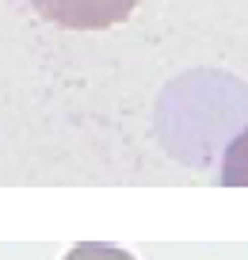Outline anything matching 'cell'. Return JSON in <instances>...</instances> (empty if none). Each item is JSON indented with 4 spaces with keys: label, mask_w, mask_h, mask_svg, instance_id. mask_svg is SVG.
<instances>
[{
    "label": "cell",
    "mask_w": 248,
    "mask_h": 260,
    "mask_svg": "<svg viewBox=\"0 0 248 260\" xmlns=\"http://www.w3.org/2000/svg\"><path fill=\"white\" fill-rule=\"evenodd\" d=\"M31 4L42 19L69 31H103L130 19V12L137 8V0H31Z\"/></svg>",
    "instance_id": "1"
},
{
    "label": "cell",
    "mask_w": 248,
    "mask_h": 260,
    "mask_svg": "<svg viewBox=\"0 0 248 260\" xmlns=\"http://www.w3.org/2000/svg\"><path fill=\"white\" fill-rule=\"evenodd\" d=\"M222 184L229 187H248V126L229 142L222 157Z\"/></svg>",
    "instance_id": "2"
},
{
    "label": "cell",
    "mask_w": 248,
    "mask_h": 260,
    "mask_svg": "<svg viewBox=\"0 0 248 260\" xmlns=\"http://www.w3.org/2000/svg\"><path fill=\"white\" fill-rule=\"evenodd\" d=\"M61 260H134V256L115 245H73Z\"/></svg>",
    "instance_id": "3"
}]
</instances>
